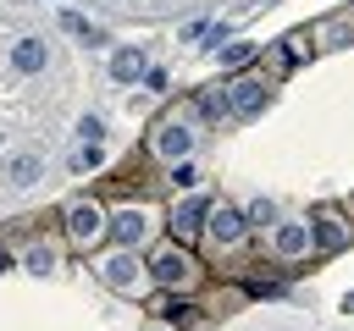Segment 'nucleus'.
Masks as SVG:
<instances>
[{
  "instance_id": "obj_1",
  "label": "nucleus",
  "mask_w": 354,
  "mask_h": 331,
  "mask_svg": "<svg viewBox=\"0 0 354 331\" xmlns=\"http://www.w3.org/2000/svg\"><path fill=\"white\" fill-rule=\"evenodd\" d=\"M66 243L72 248H94L105 232H111V221H105V210L94 204V199H77V204H66Z\"/></svg>"
},
{
  "instance_id": "obj_2",
  "label": "nucleus",
  "mask_w": 354,
  "mask_h": 331,
  "mask_svg": "<svg viewBox=\"0 0 354 331\" xmlns=\"http://www.w3.org/2000/svg\"><path fill=\"white\" fill-rule=\"evenodd\" d=\"M149 276L171 292V287H194V276H199V265H194V254L171 237L166 248H155V259H149Z\"/></svg>"
},
{
  "instance_id": "obj_3",
  "label": "nucleus",
  "mask_w": 354,
  "mask_h": 331,
  "mask_svg": "<svg viewBox=\"0 0 354 331\" xmlns=\"http://www.w3.org/2000/svg\"><path fill=\"white\" fill-rule=\"evenodd\" d=\"M205 232H210L216 248H238L243 232H249V215L232 210V204H210V210H205Z\"/></svg>"
},
{
  "instance_id": "obj_4",
  "label": "nucleus",
  "mask_w": 354,
  "mask_h": 331,
  "mask_svg": "<svg viewBox=\"0 0 354 331\" xmlns=\"http://www.w3.org/2000/svg\"><path fill=\"white\" fill-rule=\"evenodd\" d=\"M260 99H266V83L260 77H232L227 83V110L249 116V110H260Z\"/></svg>"
},
{
  "instance_id": "obj_5",
  "label": "nucleus",
  "mask_w": 354,
  "mask_h": 331,
  "mask_svg": "<svg viewBox=\"0 0 354 331\" xmlns=\"http://www.w3.org/2000/svg\"><path fill=\"white\" fill-rule=\"evenodd\" d=\"M310 237H315L321 248H348V237H354V232H348V221H343L337 210H321V215H315V226H310Z\"/></svg>"
},
{
  "instance_id": "obj_6",
  "label": "nucleus",
  "mask_w": 354,
  "mask_h": 331,
  "mask_svg": "<svg viewBox=\"0 0 354 331\" xmlns=\"http://www.w3.org/2000/svg\"><path fill=\"white\" fill-rule=\"evenodd\" d=\"M188 149H194V132H188L183 121H166V127L155 132V154H160V160H183Z\"/></svg>"
},
{
  "instance_id": "obj_7",
  "label": "nucleus",
  "mask_w": 354,
  "mask_h": 331,
  "mask_svg": "<svg viewBox=\"0 0 354 331\" xmlns=\"http://www.w3.org/2000/svg\"><path fill=\"white\" fill-rule=\"evenodd\" d=\"M144 281V265L133 259V254H116V259H105V287H116V292H133Z\"/></svg>"
},
{
  "instance_id": "obj_8",
  "label": "nucleus",
  "mask_w": 354,
  "mask_h": 331,
  "mask_svg": "<svg viewBox=\"0 0 354 331\" xmlns=\"http://www.w3.org/2000/svg\"><path fill=\"white\" fill-rule=\"evenodd\" d=\"M144 232H149V215H144V210H122V215H111V237H116V243L138 248Z\"/></svg>"
},
{
  "instance_id": "obj_9",
  "label": "nucleus",
  "mask_w": 354,
  "mask_h": 331,
  "mask_svg": "<svg viewBox=\"0 0 354 331\" xmlns=\"http://www.w3.org/2000/svg\"><path fill=\"white\" fill-rule=\"evenodd\" d=\"M205 210H210L205 199H188V204H177V215H171V237H177V243H188V237L205 226Z\"/></svg>"
},
{
  "instance_id": "obj_10",
  "label": "nucleus",
  "mask_w": 354,
  "mask_h": 331,
  "mask_svg": "<svg viewBox=\"0 0 354 331\" xmlns=\"http://www.w3.org/2000/svg\"><path fill=\"white\" fill-rule=\"evenodd\" d=\"M310 243H315V237H310L304 221H282V226H277V254H282V259H299Z\"/></svg>"
},
{
  "instance_id": "obj_11",
  "label": "nucleus",
  "mask_w": 354,
  "mask_h": 331,
  "mask_svg": "<svg viewBox=\"0 0 354 331\" xmlns=\"http://www.w3.org/2000/svg\"><path fill=\"white\" fill-rule=\"evenodd\" d=\"M44 61H50L44 39H22V44L11 50V66H17V72H44Z\"/></svg>"
},
{
  "instance_id": "obj_12",
  "label": "nucleus",
  "mask_w": 354,
  "mask_h": 331,
  "mask_svg": "<svg viewBox=\"0 0 354 331\" xmlns=\"http://www.w3.org/2000/svg\"><path fill=\"white\" fill-rule=\"evenodd\" d=\"M111 77H116V83L144 77V55H138V50H116V55H111Z\"/></svg>"
},
{
  "instance_id": "obj_13",
  "label": "nucleus",
  "mask_w": 354,
  "mask_h": 331,
  "mask_svg": "<svg viewBox=\"0 0 354 331\" xmlns=\"http://www.w3.org/2000/svg\"><path fill=\"white\" fill-rule=\"evenodd\" d=\"M149 314H160V320H183V314H188V303H183V298H171V292H160V298L149 303Z\"/></svg>"
},
{
  "instance_id": "obj_14",
  "label": "nucleus",
  "mask_w": 354,
  "mask_h": 331,
  "mask_svg": "<svg viewBox=\"0 0 354 331\" xmlns=\"http://www.w3.org/2000/svg\"><path fill=\"white\" fill-rule=\"evenodd\" d=\"M33 177H39V160H33V154H17V160H11V182H17V188H28Z\"/></svg>"
},
{
  "instance_id": "obj_15",
  "label": "nucleus",
  "mask_w": 354,
  "mask_h": 331,
  "mask_svg": "<svg viewBox=\"0 0 354 331\" xmlns=\"http://www.w3.org/2000/svg\"><path fill=\"white\" fill-rule=\"evenodd\" d=\"M61 28H66V33H77V39H100V28H88L77 11H66V17H61Z\"/></svg>"
},
{
  "instance_id": "obj_16",
  "label": "nucleus",
  "mask_w": 354,
  "mask_h": 331,
  "mask_svg": "<svg viewBox=\"0 0 354 331\" xmlns=\"http://www.w3.org/2000/svg\"><path fill=\"white\" fill-rule=\"evenodd\" d=\"M249 55H254V44H227V50H221V61H227V66H243Z\"/></svg>"
},
{
  "instance_id": "obj_17",
  "label": "nucleus",
  "mask_w": 354,
  "mask_h": 331,
  "mask_svg": "<svg viewBox=\"0 0 354 331\" xmlns=\"http://www.w3.org/2000/svg\"><path fill=\"white\" fill-rule=\"evenodd\" d=\"M72 166H77V171H88V166H100V143H83V149L72 154Z\"/></svg>"
},
{
  "instance_id": "obj_18",
  "label": "nucleus",
  "mask_w": 354,
  "mask_h": 331,
  "mask_svg": "<svg viewBox=\"0 0 354 331\" xmlns=\"http://www.w3.org/2000/svg\"><path fill=\"white\" fill-rule=\"evenodd\" d=\"M171 182H177V188H194V182H199V171H194L188 160H177V171H171Z\"/></svg>"
},
{
  "instance_id": "obj_19",
  "label": "nucleus",
  "mask_w": 354,
  "mask_h": 331,
  "mask_svg": "<svg viewBox=\"0 0 354 331\" xmlns=\"http://www.w3.org/2000/svg\"><path fill=\"white\" fill-rule=\"evenodd\" d=\"M77 132H83V143H100V132H105V127H100L94 116H83V121H77Z\"/></svg>"
},
{
  "instance_id": "obj_20",
  "label": "nucleus",
  "mask_w": 354,
  "mask_h": 331,
  "mask_svg": "<svg viewBox=\"0 0 354 331\" xmlns=\"http://www.w3.org/2000/svg\"><path fill=\"white\" fill-rule=\"evenodd\" d=\"M50 265H55L50 248H33V254H28V270H50Z\"/></svg>"
}]
</instances>
